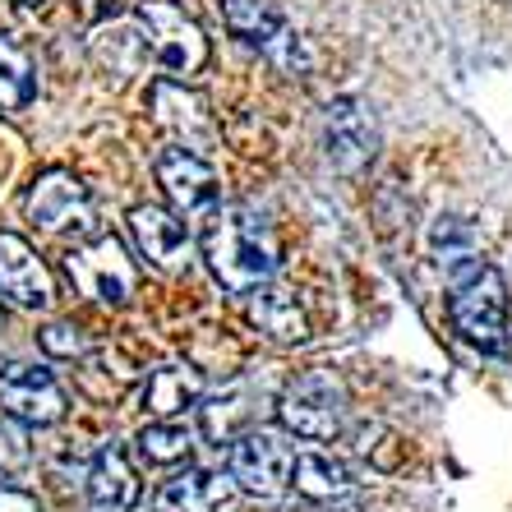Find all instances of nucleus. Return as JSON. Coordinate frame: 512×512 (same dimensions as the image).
<instances>
[{"label": "nucleus", "mask_w": 512, "mask_h": 512, "mask_svg": "<svg viewBox=\"0 0 512 512\" xmlns=\"http://www.w3.org/2000/svg\"><path fill=\"white\" fill-rule=\"evenodd\" d=\"M222 19H227V28L245 47H259L273 65H282V70H310L305 42H300V33H291L286 14L277 10L273 0H222Z\"/></svg>", "instance_id": "8"}, {"label": "nucleus", "mask_w": 512, "mask_h": 512, "mask_svg": "<svg viewBox=\"0 0 512 512\" xmlns=\"http://www.w3.org/2000/svg\"><path fill=\"white\" fill-rule=\"evenodd\" d=\"M65 273H70L74 291L88 296L93 305H130L134 291H139V268L125 254V245L116 236H107V231H97L84 245H74L65 254Z\"/></svg>", "instance_id": "5"}, {"label": "nucleus", "mask_w": 512, "mask_h": 512, "mask_svg": "<svg viewBox=\"0 0 512 512\" xmlns=\"http://www.w3.org/2000/svg\"><path fill=\"white\" fill-rule=\"evenodd\" d=\"M37 97L33 60L14 37H0V111H24Z\"/></svg>", "instance_id": "22"}, {"label": "nucleus", "mask_w": 512, "mask_h": 512, "mask_svg": "<svg viewBox=\"0 0 512 512\" xmlns=\"http://www.w3.org/2000/svg\"><path fill=\"white\" fill-rule=\"evenodd\" d=\"M88 499L107 512H125L139 503V476H134L125 448L107 443V448L93 457V466H88Z\"/></svg>", "instance_id": "18"}, {"label": "nucleus", "mask_w": 512, "mask_h": 512, "mask_svg": "<svg viewBox=\"0 0 512 512\" xmlns=\"http://www.w3.org/2000/svg\"><path fill=\"white\" fill-rule=\"evenodd\" d=\"M134 19L148 33L153 65L167 79H190V74H199L208 65V37H203V28L180 10L176 0H139Z\"/></svg>", "instance_id": "4"}, {"label": "nucleus", "mask_w": 512, "mask_h": 512, "mask_svg": "<svg viewBox=\"0 0 512 512\" xmlns=\"http://www.w3.org/2000/svg\"><path fill=\"white\" fill-rule=\"evenodd\" d=\"M250 319H254V328L277 346H296L310 337L305 305L296 300V291H282V286H259V291H254Z\"/></svg>", "instance_id": "16"}, {"label": "nucleus", "mask_w": 512, "mask_h": 512, "mask_svg": "<svg viewBox=\"0 0 512 512\" xmlns=\"http://www.w3.org/2000/svg\"><path fill=\"white\" fill-rule=\"evenodd\" d=\"M130 240L139 245V254L153 263L157 273H180L194 250L190 227L176 213H167V208H153V203L130 208Z\"/></svg>", "instance_id": "14"}, {"label": "nucleus", "mask_w": 512, "mask_h": 512, "mask_svg": "<svg viewBox=\"0 0 512 512\" xmlns=\"http://www.w3.org/2000/svg\"><path fill=\"white\" fill-rule=\"evenodd\" d=\"M0 319H5V314H0Z\"/></svg>", "instance_id": "31"}, {"label": "nucleus", "mask_w": 512, "mask_h": 512, "mask_svg": "<svg viewBox=\"0 0 512 512\" xmlns=\"http://www.w3.org/2000/svg\"><path fill=\"white\" fill-rule=\"evenodd\" d=\"M448 314H453V328L462 333V342L480 346V351H503L512 300H508V282H503L499 268L485 259H466L462 268H453Z\"/></svg>", "instance_id": "2"}, {"label": "nucleus", "mask_w": 512, "mask_h": 512, "mask_svg": "<svg viewBox=\"0 0 512 512\" xmlns=\"http://www.w3.org/2000/svg\"><path fill=\"white\" fill-rule=\"evenodd\" d=\"M0 411L19 425H56L70 411V397L47 365H5L0 370Z\"/></svg>", "instance_id": "11"}, {"label": "nucleus", "mask_w": 512, "mask_h": 512, "mask_svg": "<svg viewBox=\"0 0 512 512\" xmlns=\"http://www.w3.org/2000/svg\"><path fill=\"white\" fill-rule=\"evenodd\" d=\"M42 351L56 360H79L93 351V337L79 323H51V328H42Z\"/></svg>", "instance_id": "25"}, {"label": "nucleus", "mask_w": 512, "mask_h": 512, "mask_svg": "<svg viewBox=\"0 0 512 512\" xmlns=\"http://www.w3.org/2000/svg\"><path fill=\"white\" fill-rule=\"evenodd\" d=\"M148 107H153V120L157 130L171 134V148H190V153H208L217 143V130H213V116H208V102L199 93L185 88V79H157L148 88Z\"/></svg>", "instance_id": "12"}, {"label": "nucleus", "mask_w": 512, "mask_h": 512, "mask_svg": "<svg viewBox=\"0 0 512 512\" xmlns=\"http://www.w3.org/2000/svg\"><path fill=\"white\" fill-rule=\"evenodd\" d=\"M282 512H314L310 503H291V508H282Z\"/></svg>", "instance_id": "28"}, {"label": "nucleus", "mask_w": 512, "mask_h": 512, "mask_svg": "<svg viewBox=\"0 0 512 512\" xmlns=\"http://www.w3.org/2000/svg\"><path fill=\"white\" fill-rule=\"evenodd\" d=\"M342 512H365V508H342Z\"/></svg>", "instance_id": "30"}, {"label": "nucleus", "mask_w": 512, "mask_h": 512, "mask_svg": "<svg viewBox=\"0 0 512 512\" xmlns=\"http://www.w3.org/2000/svg\"><path fill=\"white\" fill-rule=\"evenodd\" d=\"M157 512H236L240 489L222 471H203V466H185L157 489Z\"/></svg>", "instance_id": "15"}, {"label": "nucleus", "mask_w": 512, "mask_h": 512, "mask_svg": "<svg viewBox=\"0 0 512 512\" xmlns=\"http://www.w3.org/2000/svg\"><path fill=\"white\" fill-rule=\"evenodd\" d=\"M277 416L296 439L328 443L346 429V388L328 370H305L282 388L277 397Z\"/></svg>", "instance_id": "3"}, {"label": "nucleus", "mask_w": 512, "mask_h": 512, "mask_svg": "<svg viewBox=\"0 0 512 512\" xmlns=\"http://www.w3.org/2000/svg\"><path fill=\"white\" fill-rule=\"evenodd\" d=\"M194 448V429L185 420H148L139 429V457L148 466H176Z\"/></svg>", "instance_id": "23"}, {"label": "nucleus", "mask_w": 512, "mask_h": 512, "mask_svg": "<svg viewBox=\"0 0 512 512\" xmlns=\"http://www.w3.org/2000/svg\"><path fill=\"white\" fill-rule=\"evenodd\" d=\"M79 393L93 397V402H116L125 388L134 383V360L116 346H93L88 356H79Z\"/></svg>", "instance_id": "19"}, {"label": "nucleus", "mask_w": 512, "mask_h": 512, "mask_svg": "<svg viewBox=\"0 0 512 512\" xmlns=\"http://www.w3.org/2000/svg\"><path fill=\"white\" fill-rule=\"evenodd\" d=\"M19 5H28V10H33V5H47V0H19Z\"/></svg>", "instance_id": "29"}, {"label": "nucleus", "mask_w": 512, "mask_h": 512, "mask_svg": "<svg viewBox=\"0 0 512 512\" xmlns=\"http://www.w3.org/2000/svg\"><path fill=\"white\" fill-rule=\"evenodd\" d=\"M157 185L167 194L171 213L190 217V222H208L222 208V180L208 167V157L190 153V148H167L157 157Z\"/></svg>", "instance_id": "9"}, {"label": "nucleus", "mask_w": 512, "mask_h": 512, "mask_svg": "<svg viewBox=\"0 0 512 512\" xmlns=\"http://www.w3.org/2000/svg\"><path fill=\"white\" fill-rule=\"evenodd\" d=\"M323 153L342 176H360L379 153V120L360 97H337L323 111Z\"/></svg>", "instance_id": "10"}, {"label": "nucleus", "mask_w": 512, "mask_h": 512, "mask_svg": "<svg viewBox=\"0 0 512 512\" xmlns=\"http://www.w3.org/2000/svg\"><path fill=\"white\" fill-rule=\"evenodd\" d=\"M0 512H42V503L19 485H0Z\"/></svg>", "instance_id": "27"}, {"label": "nucleus", "mask_w": 512, "mask_h": 512, "mask_svg": "<svg viewBox=\"0 0 512 512\" xmlns=\"http://www.w3.org/2000/svg\"><path fill=\"white\" fill-rule=\"evenodd\" d=\"M434 254H439V263L453 273V268H462L466 259H476V240H471V227L466 222H457V217H443L439 227H434Z\"/></svg>", "instance_id": "24"}, {"label": "nucleus", "mask_w": 512, "mask_h": 512, "mask_svg": "<svg viewBox=\"0 0 512 512\" xmlns=\"http://www.w3.org/2000/svg\"><path fill=\"white\" fill-rule=\"evenodd\" d=\"M203 397V374L194 365H157L143 383V406L153 420H180Z\"/></svg>", "instance_id": "17"}, {"label": "nucleus", "mask_w": 512, "mask_h": 512, "mask_svg": "<svg viewBox=\"0 0 512 512\" xmlns=\"http://www.w3.org/2000/svg\"><path fill=\"white\" fill-rule=\"evenodd\" d=\"M291 485L310 503H337L356 489V476H351V466L333 453H300L296 471H291Z\"/></svg>", "instance_id": "20"}, {"label": "nucleus", "mask_w": 512, "mask_h": 512, "mask_svg": "<svg viewBox=\"0 0 512 512\" xmlns=\"http://www.w3.org/2000/svg\"><path fill=\"white\" fill-rule=\"evenodd\" d=\"M0 300H10L19 310H51V300H56L51 268L14 231H0Z\"/></svg>", "instance_id": "13"}, {"label": "nucleus", "mask_w": 512, "mask_h": 512, "mask_svg": "<svg viewBox=\"0 0 512 512\" xmlns=\"http://www.w3.org/2000/svg\"><path fill=\"white\" fill-rule=\"evenodd\" d=\"M93 51H97V60L116 74H139L143 65L153 60V51H148V33H143L139 19H125V24L102 28L97 42H93Z\"/></svg>", "instance_id": "21"}, {"label": "nucleus", "mask_w": 512, "mask_h": 512, "mask_svg": "<svg viewBox=\"0 0 512 512\" xmlns=\"http://www.w3.org/2000/svg\"><path fill=\"white\" fill-rule=\"evenodd\" d=\"M24 213L33 227L51 231V236H97V208H93V194L88 185L74 171H42V176L28 185L24 194Z\"/></svg>", "instance_id": "6"}, {"label": "nucleus", "mask_w": 512, "mask_h": 512, "mask_svg": "<svg viewBox=\"0 0 512 512\" xmlns=\"http://www.w3.org/2000/svg\"><path fill=\"white\" fill-rule=\"evenodd\" d=\"M291 471H296V453L291 443L273 429H245L236 443H231V471L240 494L250 499H282L286 485H291Z\"/></svg>", "instance_id": "7"}, {"label": "nucleus", "mask_w": 512, "mask_h": 512, "mask_svg": "<svg viewBox=\"0 0 512 512\" xmlns=\"http://www.w3.org/2000/svg\"><path fill=\"white\" fill-rule=\"evenodd\" d=\"M28 462H33V443H28L19 420L5 416L0 420V476H19Z\"/></svg>", "instance_id": "26"}, {"label": "nucleus", "mask_w": 512, "mask_h": 512, "mask_svg": "<svg viewBox=\"0 0 512 512\" xmlns=\"http://www.w3.org/2000/svg\"><path fill=\"white\" fill-rule=\"evenodd\" d=\"M203 259H208V273L222 282V291L250 296L273 282L282 245H277L273 227L254 217L250 208H217L203 227Z\"/></svg>", "instance_id": "1"}]
</instances>
